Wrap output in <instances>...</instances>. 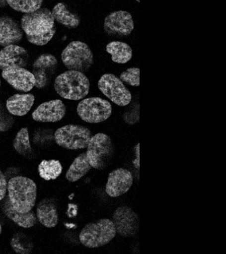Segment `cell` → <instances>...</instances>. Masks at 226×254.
<instances>
[{
    "label": "cell",
    "instance_id": "obj_1",
    "mask_svg": "<svg viewBox=\"0 0 226 254\" xmlns=\"http://www.w3.org/2000/svg\"><path fill=\"white\" fill-rule=\"evenodd\" d=\"M21 27L29 43L37 46L47 45L56 32L52 13L45 7L25 13L21 18Z\"/></svg>",
    "mask_w": 226,
    "mask_h": 254
},
{
    "label": "cell",
    "instance_id": "obj_2",
    "mask_svg": "<svg viewBox=\"0 0 226 254\" xmlns=\"http://www.w3.org/2000/svg\"><path fill=\"white\" fill-rule=\"evenodd\" d=\"M9 201L17 212L31 211L35 205L37 187L34 181L26 177L15 176L7 182Z\"/></svg>",
    "mask_w": 226,
    "mask_h": 254
},
{
    "label": "cell",
    "instance_id": "obj_3",
    "mask_svg": "<svg viewBox=\"0 0 226 254\" xmlns=\"http://www.w3.org/2000/svg\"><path fill=\"white\" fill-rule=\"evenodd\" d=\"M54 87L63 98L78 101L84 99L90 91V81L81 71L69 70L55 79Z\"/></svg>",
    "mask_w": 226,
    "mask_h": 254
},
{
    "label": "cell",
    "instance_id": "obj_4",
    "mask_svg": "<svg viewBox=\"0 0 226 254\" xmlns=\"http://www.w3.org/2000/svg\"><path fill=\"white\" fill-rule=\"evenodd\" d=\"M117 234L114 222L108 218H102L90 222L81 230L79 240L88 248L102 247L110 243Z\"/></svg>",
    "mask_w": 226,
    "mask_h": 254
},
{
    "label": "cell",
    "instance_id": "obj_5",
    "mask_svg": "<svg viewBox=\"0 0 226 254\" xmlns=\"http://www.w3.org/2000/svg\"><path fill=\"white\" fill-rule=\"evenodd\" d=\"M114 150L110 137L104 133H98L91 137L86 154L92 168L103 170L110 166Z\"/></svg>",
    "mask_w": 226,
    "mask_h": 254
},
{
    "label": "cell",
    "instance_id": "obj_6",
    "mask_svg": "<svg viewBox=\"0 0 226 254\" xmlns=\"http://www.w3.org/2000/svg\"><path fill=\"white\" fill-rule=\"evenodd\" d=\"M61 59L69 70L85 72L94 64V56L88 46L81 41H73L63 50Z\"/></svg>",
    "mask_w": 226,
    "mask_h": 254
},
{
    "label": "cell",
    "instance_id": "obj_7",
    "mask_svg": "<svg viewBox=\"0 0 226 254\" xmlns=\"http://www.w3.org/2000/svg\"><path fill=\"white\" fill-rule=\"evenodd\" d=\"M92 133L86 127L77 125H68L55 131V142L68 150L86 148Z\"/></svg>",
    "mask_w": 226,
    "mask_h": 254
},
{
    "label": "cell",
    "instance_id": "obj_8",
    "mask_svg": "<svg viewBox=\"0 0 226 254\" xmlns=\"http://www.w3.org/2000/svg\"><path fill=\"white\" fill-rule=\"evenodd\" d=\"M77 113L85 122L100 123L110 118L112 106L106 99L98 97H89L78 103Z\"/></svg>",
    "mask_w": 226,
    "mask_h": 254
},
{
    "label": "cell",
    "instance_id": "obj_9",
    "mask_svg": "<svg viewBox=\"0 0 226 254\" xmlns=\"http://www.w3.org/2000/svg\"><path fill=\"white\" fill-rule=\"evenodd\" d=\"M98 85L101 92L118 106H127L132 101L130 90L120 77L112 73L103 75L99 79Z\"/></svg>",
    "mask_w": 226,
    "mask_h": 254
},
{
    "label": "cell",
    "instance_id": "obj_10",
    "mask_svg": "<svg viewBox=\"0 0 226 254\" xmlns=\"http://www.w3.org/2000/svg\"><path fill=\"white\" fill-rule=\"evenodd\" d=\"M116 232L124 237L130 238L136 236L140 228V218L132 208L126 206H120L113 214Z\"/></svg>",
    "mask_w": 226,
    "mask_h": 254
},
{
    "label": "cell",
    "instance_id": "obj_11",
    "mask_svg": "<svg viewBox=\"0 0 226 254\" xmlns=\"http://www.w3.org/2000/svg\"><path fill=\"white\" fill-rule=\"evenodd\" d=\"M58 62L56 57L51 54H43L39 56L33 64V74L35 78L37 89H43L52 81L56 72Z\"/></svg>",
    "mask_w": 226,
    "mask_h": 254
},
{
    "label": "cell",
    "instance_id": "obj_12",
    "mask_svg": "<svg viewBox=\"0 0 226 254\" xmlns=\"http://www.w3.org/2000/svg\"><path fill=\"white\" fill-rule=\"evenodd\" d=\"M134 29V19L128 11H114L105 18L104 29L108 35L126 37L130 35Z\"/></svg>",
    "mask_w": 226,
    "mask_h": 254
},
{
    "label": "cell",
    "instance_id": "obj_13",
    "mask_svg": "<svg viewBox=\"0 0 226 254\" xmlns=\"http://www.w3.org/2000/svg\"><path fill=\"white\" fill-rule=\"evenodd\" d=\"M134 176L130 171L118 168L109 174L106 192L111 197H118L126 193L132 188Z\"/></svg>",
    "mask_w": 226,
    "mask_h": 254
},
{
    "label": "cell",
    "instance_id": "obj_14",
    "mask_svg": "<svg viewBox=\"0 0 226 254\" xmlns=\"http://www.w3.org/2000/svg\"><path fill=\"white\" fill-rule=\"evenodd\" d=\"M1 75L13 88L22 92H28L35 87L34 75L23 67H8L3 69Z\"/></svg>",
    "mask_w": 226,
    "mask_h": 254
},
{
    "label": "cell",
    "instance_id": "obj_15",
    "mask_svg": "<svg viewBox=\"0 0 226 254\" xmlns=\"http://www.w3.org/2000/svg\"><path fill=\"white\" fill-rule=\"evenodd\" d=\"M66 106L60 99L47 101L39 105L32 114L33 120L41 123L58 122L66 114Z\"/></svg>",
    "mask_w": 226,
    "mask_h": 254
},
{
    "label": "cell",
    "instance_id": "obj_16",
    "mask_svg": "<svg viewBox=\"0 0 226 254\" xmlns=\"http://www.w3.org/2000/svg\"><path fill=\"white\" fill-rule=\"evenodd\" d=\"M29 61L28 53L24 48L16 45L7 46L0 51V69L26 66Z\"/></svg>",
    "mask_w": 226,
    "mask_h": 254
},
{
    "label": "cell",
    "instance_id": "obj_17",
    "mask_svg": "<svg viewBox=\"0 0 226 254\" xmlns=\"http://www.w3.org/2000/svg\"><path fill=\"white\" fill-rule=\"evenodd\" d=\"M23 31L18 22L8 16L0 17V45H17L22 39Z\"/></svg>",
    "mask_w": 226,
    "mask_h": 254
},
{
    "label": "cell",
    "instance_id": "obj_18",
    "mask_svg": "<svg viewBox=\"0 0 226 254\" xmlns=\"http://www.w3.org/2000/svg\"><path fill=\"white\" fill-rule=\"evenodd\" d=\"M57 207L54 198H46L41 200L37 207V220L45 227H55L59 222Z\"/></svg>",
    "mask_w": 226,
    "mask_h": 254
},
{
    "label": "cell",
    "instance_id": "obj_19",
    "mask_svg": "<svg viewBox=\"0 0 226 254\" xmlns=\"http://www.w3.org/2000/svg\"><path fill=\"white\" fill-rule=\"evenodd\" d=\"M2 205L3 212L9 219L12 220L20 227L24 228H30L33 227L37 222L36 214L34 212L29 211L22 213L17 212L12 207L9 201L8 196L3 198Z\"/></svg>",
    "mask_w": 226,
    "mask_h": 254
},
{
    "label": "cell",
    "instance_id": "obj_20",
    "mask_svg": "<svg viewBox=\"0 0 226 254\" xmlns=\"http://www.w3.org/2000/svg\"><path fill=\"white\" fill-rule=\"evenodd\" d=\"M35 97L31 93H17L9 97L6 101V109L11 115L22 117L27 115L34 104Z\"/></svg>",
    "mask_w": 226,
    "mask_h": 254
},
{
    "label": "cell",
    "instance_id": "obj_21",
    "mask_svg": "<svg viewBox=\"0 0 226 254\" xmlns=\"http://www.w3.org/2000/svg\"><path fill=\"white\" fill-rule=\"evenodd\" d=\"M54 20L69 29H75L80 23V19L76 14L69 11L66 4L59 3L51 11Z\"/></svg>",
    "mask_w": 226,
    "mask_h": 254
},
{
    "label": "cell",
    "instance_id": "obj_22",
    "mask_svg": "<svg viewBox=\"0 0 226 254\" xmlns=\"http://www.w3.org/2000/svg\"><path fill=\"white\" fill-rule=\"evenodd\" d=\"M92 166L88 162L86 153H82L73 161L67 172L66 178L69 182H76L88 174Z\"/></svg>",
    "mask_w": 226,
    "mask_h": 254
},
{
    "label": "cell",
    "instance_id": "obj_23",
    "mask_svg": "<svg viewBox=\"0 0 226 254\" xmlns=\"http://www.w3.org/2000/svg\"><path fill=\"white\" fill-rule=\"evenodd\" d=\"M106 51L112 55V61L118 64L128 63L133 57L132 48L123 42H110L106 46Z\"/></svg>",
    "mask_w": 226,
    "mask_h": 254
},
{
    "label": "cell",
    "instance_id": "obj_24",
    "mask_svg": "<svg viewBox=\"0 0 226 254\" xmlns=\"http://www.w3.org/2000/svg\"><path fill=\"white\" fill-rule=\"evenodd\" d=\"M62 171V165L57 160H43L38 166L39 176L45 181L56 180Z\"/></svg>",
    "mask_w": 226,
    "mask_h": 254
},
{
    "label": "cell",
    "instance_id": "obj_25",
    "mask_svg": "<svg viewBox=\"0 0 226 254\" xmlns=\"http://www.w3.org/2000/svg\"><path fill=\"white\" fill-rule=\"evenodd\" d=\"M13 147L19 154L26 158H30L32 156L33 150L31 148L30 140H29L28 128L26 127L21 128L17 132L13 140Z\"/></svg>",
    "mask_w": 226,
    "mask_h": 254
},
{
    "label": "cell",
    "instance_id": "obj_26",
    "mask_svg": "<svg viewBox=\"0 0 226 254\" xmlns=\"http://www.w3.org/2000/svg\"><path fill=\"white\" fill-rule=\"evenodd\" d=\"M7 3L15 11L22 13H31L39 9L43 0H6Z\"/></svg>",
    "mask_w": 226,
    "mask_h": 254
},
{
    "label": "cell",
    "instance_id": "obj_27",
    "mask_svg": "<svg viewBox=\"0 0 226 254\" xmlns=\"http://www.w3.org/2000/svg\"><path fill=\"white\" fill-rule=\"evenodd\" d=\"M11 246L16 253L22 254L31 253L33 248L31 240L21 232L15 234L11 240Z\"/></svg>",
    "mask_w": 226,
    "mask_h": 254
},
{
    "label": "cell",
    "instance_id": "obj_28",
    "mask_svg": "<svg viewBox=\"0 0 226 254\" xmlns=\"http://www.w3.org/2000/svg\"><path fill=\"white\" fill-rule=\"evenodd\" d=\"M140 69L138 67H130L120 74V78L132 86L138 87L140 84Z\"/></svg>",
    "mask_w": 226,
    "mask_h": 254
},
{
    "label": "cell",
    "instance_id": "obj_29",
    "mask_svg": "<svg viewBox=\"0 0 226 254\" xmlns=\"http://www.w3.org/2000/svg\"><path fill=\"white\" fill-rule=\"evenodd\" d=\"M14 119L6 107L0 103V132H5L14 124Z\"/></svg>",
    "mask_w": 226,
    "mask_h": 254
},
{
    "label": "cell",
    "instance_id": "obj_30",
    "mask_svg": "<svg viewBox=\"0 0 226 254\" xmlns=\"http://www.w3.org/2000/svg\"><path fill=\"white\" fill-rule=\"evenodd\" d=\"M7 182L5 175L0 170V201L6 195Z\"/></svg>",
    "mask_w": 226,
    "mask_h": 254
},
{
    "label": "cell",
    "instance_id": "obj_31",
    "mask_svg": "<svg viewBox=\"0 0 226 254\" xmlns=\"http://www.w3.org/2000/svg\"><path fill=\"white\" fill-rule=\"evenodd\" d=\"M7 4L6 0H0V7H5Z\"/></svg>",
    "mask_w": 226,
    "mask_h": 254
},
{
    "label": "cell",
    "instance_id": "obj_32",
    "mask_svg": "<svg viewBox=\"0 0 226 254\" xmlns=\"http://www.w3.org/2000/svg\"><path fill=\"white\" fill-rule=\"evenodd\" d=\"M1 232H2V227H1V224H0V235H1Z\"/></svg>",
    "mask_w": 226,
    "mask_h": 254
},
{
    "label": "cell",
    "instance_id": "obj_33",
    "mask_svg": "<svg viewBox=\"0 0 226 254\" xmlns=\"http://www.w3.org/2000/svg\"><path fill=\"white\" fill-rule=\"evenodd\" d=\"M136 1H138V2H140V0H136Z\"/></svg>",
    "mask_w": 226,
    "mask_h": 254
},
{
    "label": "cell",
    "instance_id": "obj_34",
    "mask_svg": "<svg viewBox=\"0 0 226 254\" xmlns=\"http://www.w3.org/2000/svg\"><path fill=\"white\" fill-rule=\"evenodd\" d=\"M0 86H1V81H0Z\"/></svg>",
    "mask_w": 226,
    "mask_h": 254
}]
</instances>
